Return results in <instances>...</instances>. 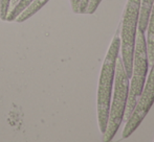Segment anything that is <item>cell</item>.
I'll return each instance as SVG.
<instances>
[{
	"instance_id": "10",
	"label": "cell",
	"mask_w": 154,
	"mask_h": 142,
	"mask_svg": "<svg viewBox=\"0 0 154 142\" xmlns=\"http://www.w3.org/2000/svg\"><path fill=\"white\" fill-rule=\"evenodd\" d=\"M10 2L11 0H0V19L2 21H5L6 16H8Z\"/></svg>"
},
{
	"instance_id": "1",
	"label": "cell",
	"mask_w": 154,
	"mask_h": 142,
	"mask_svg": "<svg viewBox=\"0 0 154 142\" xmlns=\"http://www.w3.org/2000/svg\"><path fill=\"white\" fill-rule=\"evenodd\" d=\"M120 37L114 36L104 59L101 74H100L97 96V123L102 134H104L107 126L110 102H111L112 90H113L114 74H116V59L120 55Z\"/></svg>"
},
{
	"instance_id": "4",
	"label": "cell",
	"mask_w": 154,
	"mask_h": 142,
	"mask_svg": "<svg viewBox=\"0 0 154 142\" xmlns=\"http://www.w3.org/2000/svg\"><path fill=\"white\" fill-rule=\"evenodd\" d=\"M140 1L142 0H128L123 16L122 31H121V52L122 61L127 75L131 76L133 51L135 45L136 31L138 27Z\"/></svg>"
},
{
	"instance_id": "6",
	"label": "cell",
	"mask_w": 154,
	"mask_h": 142,
	"mask_svg": "<svg viewBox=\"0 0 154 142\" xmlns=\"http://www.w3.org/2000/svg\"><path fill=\"white\" fill-rule=\"evenodd\" d=\"M146 45L147 55H148L149 65H152L154 62V1L151 6L150 14L148 18V25L146 29Z\"/></svg>"
},
{
	"instance_id": "7",
	"label": "cell",
	"mask_w": 154,
	"mask_h": 142,
	"mask_svg": "<svg viewBox=\"0 0 154 142\" xmlns=\"http://www.w3.org/2000/svg\"><path fill=\"white\" fill-rule=\"evenodd\" d=\"M48 1L49 0H32L31 2V4L16 17L15 21L18 23L24 22L25 20H27V19H29L32 16H34L37 12H39Z\"/></svg>"
},
{
	"instance_id": "2",
	"label": "cell",
	"mask_w": 154,
	"mask_h": 142,
	"mask_svg": "<svg viewBox=\"0 0 154 142\" xmlns=\"http://www.w3.org/2000/svg\"><path fill=\"white\" fill-rule=\"evenodd\" d=\"M114 90H112L110 102L109 115L106 130L103 134V141L109 142L118 133L125 117L127 106L128 93H129V76L124 67L122 58L118 57L114 74Z\"/></svg>"
},
{
	"instance_id": "14",
	"label": "cell",
	"mask_w": 154,
	"mask_h": 142,
	"mask_svg": "<svg viewBox=\"0 0 154 142\" xmlns=\"http://www.w3.org/2000/svg\"><path fill=\"white\" fill-rule=\"evenodd\" d=\"M18 1H19V0H11V2H10V8H8V12H10V10H12V8L14 7V6L16 5L17 3H18Z\"/></svg>"
},
{
	"instance_id": "5",
	"label": "cell",
	"mask_w": 154,
	"mask_h": 142,
	"mask_svg": "<svg viewBox=\"0 0 154 142\" xmlns=\"http://www.w3.org/2000/svg\"><path fill=\"white\" fill-rule=\"evenodd\" d=\"M154 104V62L151 65V70L148 77L146 78L145 85L138 96L136 105L132 111L130 117L126 120L125 128L123 130V138H128L131 134L140 126L144 118L150 111L151 107Z\"/></svg>"
},
{
	"instance_id": "3",
	"label": "cell",
	"mask_w": 154,
	"mask_h": 142,
	"mask_svg": "<svg viewBox=\"0 0 154 142\" xmlns=\"http://www.w3.org/2000/svg\"><path fill=\"white\" fill-rule=\"evenodd\" d=\"M149 66L150 65H149L148 55H147L146 31L137 27L133 51V61H132V72L130 76L131 83H129V93H128L124 120H127L130 117L135 107L137 98L140 95V92L146 81Z\"/></svg>"
},
{
	"instance_id": "8",
	"label": "cell",
	"mask_w": 154,
	"mask_h": 142,
	"mask_svg": "<svg viewBox=\"0 0 154 142\" xmlns=\"http://www.w3.org/2000/svg\"><path fill=\"white\" fill-rule=\"evenodd\" d=\"M154 0H142L140 1V18H138V27L146 31L147 25H148V18L150 14L151 6Z\"/></svg>"
},
{
	"instance_id": "9",
	"label": "cell",
	"mask_w": 154,
	"mask_h": 142,
	"mask_svg": "<svg viewBox=\"0 0 154 142\" xmlns=\"http://www.w3.org/2000/svg\"><path fill=\"white\" fill-rule=\"evenodd\" d=\"M32 1V0H19L18 3H17L16 5L8 13V16H6L5 21H8V22H13V21H15L16 17L18 16L21 12H23V10L31 4Z\"/></svg>"
},
{
	"instance_id": "12",
	"label": "cell",
	"mask_w": 154,
	"mask_h": 142,
	"mask_svg": "<svg viewBox=\"0 0 154 142\" xmlns=\"http://www.w3.org/2000/svg\"><path fill=\"white\" fill-rule=\"evenodd\" d=\"M89 0H80V6H79V14H85V10L88 5Z\"/></svg>"
},
{
	"instance_id": "11",
	"label": "cell",
	"mask_w": 154,
	"mask_h": 142,
	"mask_svg": "<svg viewBox=\"0 0 154 142\" xmlns=\"http://www.w3.org/2000/svg\"><path fill=\"white\" fill-rule=\"evenodd\" d=\"M101 2L102 0H89L87 7L85 10V14H93L97 10V8L99 7Z\"/></svg>"
},
{
	"instance_id": "13",
	"label": "cell",
	"mask_w": 154,
	"mask_h": 142,
	"mask_svg": "<svg viewBox=\"0 0 154 142\" xmlns=\"http://www.w3.org/2000/svg\"><path fill=\"white\" fill-rule=\"evenodd\" d=\"M71 4V8L72 12L75 14H79V6H80V0H69Z\"/></svg>"
}]
</instances>
